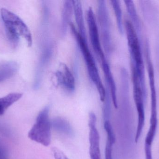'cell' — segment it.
<instances>
[{
    "label": "cell",
    "mask_w": 159,
    "mask_h": 159,
    "mask_svg": "<svg viewBox=\"0 0 159 159\" xmlns=\"http://www.w3.org/2000/svg\"><path fill=\"white\" fill-rule=\"evenodd\" d=\"M125 29L131 60L132 67L134 68L138 73L144 95L146 97L144 65L137 33L132 23L129 21L125 22Z\"/></svg>",
    "instance_id": "cell-1"
},
{
    "label": "cell",
    "mask_w": 159,
    "mask_h": 159,
    "mask_svg": "<svg viewBox=\"0 0 159 159\" xmlns=\"http://www.w3.org/2000/svg\"><path fill=\"white\" fill-rule=\"evenodd\" d=\"M70 26L84 58L89 76L97 88L100 100L102 102H104L106 95V90L102 83L94 58L87 45V41L81 37L72 23L70 24Z\"/></svg>",
    "instance_id": "cell-2"
},
{
    "label": "cell",
    "mask_w": 159,
    "mask_h": 159,
    "mask_svg": "<svg viewBox=\"0 0 159 159\" xmlns=\"http://www.w3.org/2000/svg\"><path fill=\"white\" fill-rule=\"evenodd\" d=\"M49 113V107L46 106L38 114L35 123L28 133L30 140L45 147L51 143V122Z\"/></svg>",
    "instance_id": "cell-3"
},
{
    "label": "cell",
    "mask_w": 159,
    "mask_h": 159,
    "mask_svg": "<svg viewBox=\"0 0 159 159\" xmlns=\"http://www.w3.org/2000/svg\"><path fill=\"white\" fill-rule=\"evenodd\" d=\"M133 96L138 113V124L135 136V142L137 143L143 132L145 121L144 101L146 98L142 90L138 73L135 69L132 68Z\"/></svg>",
    "instance_id": "cell-4"
},
{
    "label": "cell",
    "mask_w": 159,
    "mask_h": 159,
    "mask_svg": "<svg viewBox=\"0 0 159 159\" xmlns=\"http://www.w3.org/2000/svg\"><path fill=\"white\" fill-rule=\"evenodd\" d=\"M0 13L5 26L9 27L19 36L25 38L28 46H31L33 42L31 33L22 20L17 15L5 8H1Z\"/></svg>",
    "instance_id": "cell-5"
},
{
    "label": "cell",
    "mask_w": 159,
    "mask_h": 159,
    "mask_svg": "<svg viewBox=\"0 0 159 159\" xmlns=\"http://www.w3.org/2000/svg\"><path fill=\"white\" fill-rule=\"evenodd\" d=\"M98 18L103 45L106 53L107 54H109L112 49V41L110 21L105 1H98Z\"/></svg>",
    "instance_id": "cell-6"
},
{
    "label": "cell",
    "mask_w": 159,
    "mask_h": 159,
    "mask_svg": "<svg viewBox=\"0 0 159 159\" xmlns=\"http://www.w3.org/2000/svg\"><path fill=\"white\" fill-rule=\"evenodd\" d=\"M89 155L90 159H102L100 147V136L96 128V117L91 112L89 115Z\"/></svg>",
    "instance_id": "cell-7"
},
{
    "label": "cell",
    "mask_w": 159,
    "mask_h": 159,
    "mask_svg": "<svg viewBox=\"0 0 159 159\" xmlns=\"http://www.w3.org/2000/svg\"><path fill=\"white\" fill-rule=\"evenodd\" d=\"M87 20L89 27V34L93 49L97 57L101 60L104 58L105 56L100 42L98 28L94 13L91 7L89 8L87 12Z\"/></svg>",
    "instance_id": "cell-8"
},
{
    "label": "cell",
    "mask_w": 159,
    "mask_h": 159,
    "mask_svg": "<svg viewBox=\"0 0 159 159\" xmlns=\"http://www.w3.org/2000/svg\"><path fill=\"white\" fill-rule=\"evenodd\" d=\"M56 77L58 84L61 87L69 92L74 91L75 87V77L66 64H60L58 70L56 72Z\"/></svg>",
    "instance_id": "cell-9"
},
{
    "label": "cell",
    "mask_w": 159,
    "mask_h": 159,
    "mask_svg": "<svg viewBox=\"0 0 159 159\" xmlns=\"http://www.w3.org/2000/svg\"><path fill=\"white\" fill-rule=\"evenodd\" d=\"M102 62V68L103 71L105 78L106 81L107 88L110 91L111 98L114 104L115 108H117L118 103L116 96V83L112 75V72L110 70V67L108 62L107 61L105 57L101 60Z\"/></svg>",
    "instance_id": "cell-10"
},
{
    "label": "cell",
    "mask_w": 159,
    "mask_h": 159,
    "mask_svg": "<svg viewBox=\"0 0 159 159\" xmlns=\"http://www.w3.org/2000/svg\"><path fill=\"white\" fill-rule=\"evenodd\" d=\"M75 21L78 27V33L86 41V31L83 18L82 4L80 1H72Z\"/></svg>",
    "instance_id": "cell-11"
},
{
    "label": "cell",
    "mask_w": 159,
    "mask_h": 159,
    "mask_svg": "<svg viewBox=\"0 0 159 159\" xmlns=\"http://www.w3.org/2000/svg\"><path fill=\"white\" fill-rule=\"evenodd\" d=\"M18 65L16 62L9 61L0 66V82L12 77L17 72Z\"/></svg>",
    "instance_id": "cell-12"
},
{
    "label": "cell",
    "mask_w": 159,
    "mask_h": 159,
    "mask_svg": "<svg viewBox=\"0 0 159 159\" xmlns=\"http://www.w3.org/2000/svg\"><path fill=\"white\" fill-rule=\"evenodd\" d=\"M73 8L72 2L66 1L63 4L62 10V23H61V32L62 34L66 33L68 28V24L70 23Z\"/></svg>",
    "instance_id": "cell-13"
},
{
    "label": "cell",
    "mask_w": 159,
    "mask_h": 159,
    "mask_svg": "<svg viewBox=\"0 0 159 159\" xmlns=\"http://www.w3.org/2000/svg\"><path fill=\"white\" fill-rule=\"evenodd\" d=\"M51 122V127L55 130L68 135H72L73 130L69 122L61 118H56Z\"/></svg>",
    "instance_id": "cell-14"
},
{
    "label": "cell",
    "mask_w": 159,
    "mask_h": 159,
    "mask_svg": "<svg viewBox=\"0 0 159 159\" xmlns=\"http://www.w3.org/2000/svg\"><path fill=\"white\" fill-rule=\"evenodd\" d=\"M20 93H11L0 98V111L3 114L11 105L17 101L22 97Z\"/></svg>",
    "instance_id": "cell-15"
},
{
    "label": "cell",
    "mask_w": 159,
    "mask_h": 159,
    "mask_svg": "<svg viewBox=\"0 0 159 159\" xmlns=\"http://www.w3.org/2000/svg\"><path fill=\"white\" fill-rule=\"evenodd\" d=\"M127 8L129 16L132 21V24L134 26L135 30H140V23L136 8L133 1L131 0H126L124 1Z\"/></svg>",
    "instance_id": "cell-16"
},
{
    "label": "cell",
    "mask_w": 159,
    "mask_h": 159,
    "mask_svg": "<svg viewBox=\"0 0 159 159\" xmlns=\"http://www.w3.org/2000/svg\"><path fill=\"white\" fill-rule=\"evenodd\" d=\"M105 131L107 134V141L105 152V159H113L112 150L113 145L116 142V137L112 127H107L106 128Z\"/></svg>",
    "instance_id": "cell-17"
},
{
    "label": "cell",
    "mask_w": 159,
    "mask_h": 159,
    "mask_svg": "<svg viewBox=\"0 0 159 159\" xmlns=\"http://www.w3.org/2000/svg\"><path fill=\"white\" fill-rule=\"evenodd\" d=\"M111 2L116 15L119 31L121 34H123L124 30H123V25H122V11H121V7H120V2L119 1H113V0L111 1Z\"/></svg>",
    "instance_id": "cell-18"
},
{
    "label": "cell",
    "mask_w": 159,
    "mask_h": 159,
    "mask_svg": "<svg viewBox=\"0 0 159 159\" xmlns=\"http://www.w3.org/2000/svg\"><path fill=\"white\" fill-rule=\"evenodd\" d=\"M7 37L10 44L14 48H16L19 42V35L9 27L5 26Z\"/></svg>",
    "instance_id": "cell-19"
},
{
    "label": "cell",
    "mask_w": 159,
    "mask_h": 159,
    "mask_svg": "<svg viewBox=\"0 0 159 159\" xmlns=\"http://www.w3.org/2000/svg\"><path fill=\"white\" fill-rule=\"evenodd\" d=\"M52 152L55 159H69L62 151L57 147L52 148Z\"/></svg>",
    "instance_id": "cell-20"
},
{
    "label": "cell",
    "mask_w": 159,
    "mask_h": 159,
    "mask_svg": "<svg viewBox=\"0 0 159 159\" xmlns=\"http://www.w3.org/2000/svg\"><path fill=\"white\" fill-rule=\"evenodd\" d=\"M0 159H7L5 152L0 147Z\"/></svg>",
    "instance_id": "cell-21"
},
{
    "label": "cell",
    "mask_w": 159,
    "mask_h": 159,
    "mask_svg": "<svg viewBox=\"0 0 159 159\" xmlns=\"http://www.w3.org/2000/svg\"><path fill=\"white\" fill-rule=\"evenodd\" d=\"M3 114H2V112H1V111H0V115H2Z\"/></svg>",
    "instance_id": "cell-22"
}]
</instances>
